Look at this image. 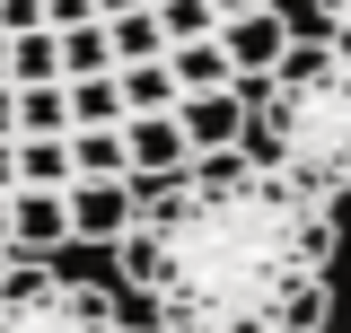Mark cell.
I'll use <instances>...</instances> for the list:
<instances>
[{"instance_id":"1","label":"cell","mask_w":351,"mask_h":333,"mask_svg":"<svg viewBox=\"0 0 351 333\" xmlns=\"http://www.w3.org/2000/svg\"><path fill=\"white\" fill-rule=\"evenodd\" d=\"M334 254V202L246 149H211L167 184H141L114 237L123 290L167 333H325Z\"/></svg>"},{"instance_id":"2","label":"cell","mask_w":351,"mask_h":333,"mask_svg":"<svg viewBox=\"0 0 351 333\" xmlns=\"http://www.w3.org/2000/svg\"><path fill=\"white\" fill-rule=\"evenodd\" d=\"M246 97V158L281 166L290 184L343 202L351 193V53L334 44H290L263 79H237Z\"/></svg>"},{"instance_id":"3","label":"cell","mask_w":351,"mask_h":333,"mask_svg":"<svg viewBox=\"0 0 351 333\" xmlns=\"http://www.w3.org/2000/svg\"><path fill=\"white\" fill-rule=\"evenodd\" d=\"M0 333H123V298L53 263H18L0 281Z\"/></svg>"},{"instance_id":"4","label":"cell","mask_w":351,"mask_h":333,"mask_svg":"<svg viewBox=\"0 0 351 333\" xmlns=\"http://www.w3.org/2000/svg\"><path fill=\"white\" fill-rule=\"evenodd\" d=\"M62 202H71V246H114L132 202H141V184L132 175H71Z\"/></svg>"},{"instance_id":"5","label":"cell","mask_w":351,"mask_h":333,"mask_svg":"<svg viewBox=\"0 0 351 333\" xmlns=\"http://www.w3.org/2000/svg\"><path fill=\"white\" fill-rule=\"evenodd\" d=\"M176 166H193V140H184V114H123V175L132 184H167Z\"/></svg>"},{"instance_id":"6","label":"cell","mask_w":351,"mask_h":333,"mask_svg":"<svg viewBox=\"0 0 351 333\" xmlns=\"http://www.w3.org/2000/svg\"><path fill=\"white\" fill-rule=\"evenodd\" d=\"M62 246H71V202L44 193V184H18L9 193V254L18 263H53Z\"/></svg>"},{"instance_id":"7","label":"cell","mask_w":351,"mask_h":333,"mask_svg":"<svg viewBox=\"0 0 351 333\" xmlns=\"http://www.w3.org/2000/svg\"><path fill=\"white\" fill-rule=\"evenodd\" d=\"M290 44H299V36H290L281 0H263V9H246V18H219V53H228V71H237V79H263Z\"/></svg>"},{"instance_id":"8","label":"cell","mask_w":351,"mask_h":333,"mask_svg":"<svg viewBox=\"0 0 351 333\" xmlns=\"http://www.w3.org/2000/svg\"><path fill=\"white\" fill-rule=\"evenodd\" d=\"M176 114H184V140H193V158H211V149H237V140H246V97H237V88L176 97Z\"/></svg>"},{"instance_id":"9","label":"cell","mask_w":351,"mask_h":333,"mask_svg":"<svg viewBox=\"0 0 351 333\" xmlns=\"http://www.w3.org/2000/svg\"><path fill=\"white\" fill-rule=\"evenodd\" d=\"M167 79L176 97H211V88H237V71H228L219 36H193V44H167Z\"/></svg>"},{"instance_id":"10","label":"cell","mask_w":351,"mask_h":333,"mask_svg":"<svg viewBox=\"0 0 351 333\" xmlns=\"http://www.w3.org/2000/svg\"><path fill=\"white\" fill-rule=\"evenodd\" d=\"M62 97H71V132H114V123H123V88H114V71L62 79Z\"/></svg>"},{"instance_id":"11","label":"cell","mask_w":351,"mask_h":333,"mask_svg":"<svg viewBox=\"0 0 351 333\" xmlns=\"http://www.w3.org/2000/svg\"><path fill=\"white\" fill-rule=\"evenodd\" d=\"M80 166H71V132H27L18 140V184H44V193H62Z\"/></svg>"},{"instance_id":"12","label":"cell","mask_w":351,"mask_h":333,"mask_svg":"<svg viewBox=\"0 0 351 333\" xmlns=\"http://www.w3.org/2000/svg\"><path fill=\"white\" fill-rule=\"evenodd\" d=\"M62 79V44H53V27H18L9 36V88H44Z\"/></svg>"},{"instance_id":"13","label":"cell","mask_w":351,"mask_h":333,"mask_svg":"<svg viewBox=\"0 0 351 333\" xmlns=\"http://www.w3.org/2000/svg\"><path fill=\"white\" fill-rule=\"evenodd\" d=\"M114 88H123V114H167L176 106L167 53H158V62H114Z\"/></svg>"},{"instance_id":"14","label":"cell","mask_w":351,"mask_h":333,"mask_svg":"<svg viewBox=\"0 0 351 333\" xmlns=\"http://www.w3.org/2000/svg\"><path fill=\"white\" fill-rule=\"evenodd\" d=\"M106 44H114V62H158V53H167V27H158V9L141 0L123 18H106Z\"/></svg>"},{"instance_id":"15","label":"cell","mask_w":351,"mask_h":333,"mask_svg":"<svg viewBox=\"0 0 351 333\" xmlns=\"http://www.w3.org/2000/svg\"><path fill=\"white\" fill-rule=\"evenodd\" d=\"M62 44V79H88V71H114V44H106V18H88V27H53Z\"/></svg>"},{"instance_id":"16","label":"cell","mask_w":351,"mask_h":333,"mask_svg":"<svg viewBox=\"0 0 351 333\" xmlns=\"http://www.w3.org/2000/svg\"><path fill=\"white\" fill-rule=\"evenodd\" d=\"M27 132H71V97H62V79L18 88V140H27Z\"/></svg>"},{"instance_id":"17","label":"cell","mask_w":351,"mask_h":333,"mask_svg":"<svg viewBox=\"0 0 351 333\" xmlns=\"http://www.w3.org/2000/svg\"><path fill=\"white\" fill-rule=\"evenodd\" d=\"M149 9H158V27H167V44L219 36V9H211V0H149Z\"/></svg>"},{"instance_id":"18","label":"cell","mask_w":351,"mask_h":333,"mask_svg":"<svg viewBox=\"0 0 351 333\" xmlns=\"http://www.w3.org/2000/svg\"><path fill=\"white\" fill-rule=\"evenodd\" d=\"M71 166L80 175H123V123L114 132H71Z\"/></svg>"},{"instance_id":"19","label":"cell","mask_w":351,"mask_h":333,"mask_svg":"<svg viewBox=\"0 0 351 333\" xmlns=\"http://www.w3.org/2000/svg\"><path fill=\"white\" fill-rule=\"evenodd\" d=\"M307 9H316V36L334 53H351V0H307Z\"/></svg>"},{"instance_id":"20","label":"cell","mask_w":351,"mask_h":333,"mask_svg":"<svg viewBox=\"0 0 351 333\" xmlns=\"http://www.w3.org/2000/svg\"><path fill=\"white\" fill-rule=\"evenodd\" d=\"M18 27H44V0H0V36H18Z\"/></svg>"},{"instance_id":"21","label":"cell","mask_w":351,"mask_h":333,"mask_svg":"<svg viewBox=\"0 0 351 333\" xmlns=\"http://www.w3.org/2000/svg\"><path fill=\"white\" fill-rule=\"evenodd\" d=\"M97 0H44V27H88Z\"/></svg>"},{"instance_id":"22","label":"cell","mask_w":351,"mask_h":333,"mask_svg":"<svg viewBox=\"0 0 351 333\" xmlns=\"http://www.w3.org/2000/svg\"><path fill=\"white\" fill-rule=\"evenodd\" d=\"M0 140H18V88L0 79Z\"/></svg>"},{"instance_id":"23","label":"cell","mask_w":351,"mask_h":333,"mask_svg":"<svg viewBox=\"0 0 351 333\" xmlns=\"http://www.w3.org/2000/svg\"><path fill=\"white\" fill-rule=\"evenodd\" d=\"M0 193H18V140H0Z\"/></svg>"},{"instance_id":"24","label":"cell","mask_w":351,"mask_h":333,"mask_svg":"<svg viewBox=\"0 0 351 333\" xmlns=\"http://www.w3.org/2000/svg\"><path fill=\"white\" fill-rule=\"evenodd\" d=\"M211 9L219 18H246V9H263V0H211Z\"/></svg>"},{"instance_id":"25","label":"cell","mask_w":351,"mask_h":333,"mask_svg":"<svg viewBox=\"0 0 351 333\" xmlns=\"http://www.w3.org/2000/svg\"><path fill=\"white\" fill-rule=\"evenodd\" d=\"M123 9H141V0H97V18H123Z\"/></svg>"},{"instance_id":"26","label":"cell","mask_w":351,"mask_h":333,"mask_svg":"<svg viewBox=\"0 0 351 333\" xmlns=\"http://www.w3.org/2000/svg\"><path fill=\"white\" fill-rule=\"evenodd\" d=\"M0 246H9V193H0Z\"/></svg>"},{"instance_id":"27","label":"cell","mask_w":351,"mask_h":333,"mask_svg":"<svg viewBox=\"0 0 351 333\" xmlns=\"http://www.w3.org/2000/svg\"><path fill=\"white\" fill-rule=\"evenodd\" d=\"M9 272H18V254H9V246H0V281H9Z\"/></svg>"},{"instance_id":"28","label":"cell","mask_w":351,"mask_h":333,"mask_svg":"<svg viewBox=\"0 0 351 333\" xmlns=\"http://www.w3.org/2000/svg\"><path fill=\"white\" fill-rule=\"evenodd\" d=\"M0 79H9V36H0Z\"/></svg>"},{"instance_id":"29","label":"cell","mask_w":351,"mask_h":333,"mask_svg":"<svg viewBox=\"0 0 351 333\" xmlns=\"http://www.w3.org/2000/svg\"><path fill=\"white\" fill-rule=\"evenodd\" d=\"M123 333H167V325H123Z\"/></svg>"}]
</instances>
